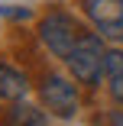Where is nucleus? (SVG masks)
I'll return each mask as SVG.
<instances>
[{"label":"nucleus","mask_w":123,"mask_h":126,"mask_svg":"<svg viewBox=\"0 0 123 126\" xmlns=\"http://www.w3.org/2000/svg\"><path fill=\"white\" fill-rule=\"evenodd\" d=\"M107 52H110V48L104 45V39L97 36V32H84L78 39V45L71 48V55L65 58L71 78L81 81V84H97L104 65H107Z\"/></svg>","instance_id":"1"},{"label":"nucleus","mask_w":123,"mask_h":126,"mask_svg":"<svg viewBox=\"0 0 123 126\" xmlns=\"http://www.w3.org/2000/svg\"><path fill=\"white\" fill-rule=\"evenodd\" d=\"M7 120H10V126H45V110L26 104V100H13Z\"/></svg>","instance_id":"7"},{"label":"nucleus","mask_w":123,"mask_h":126,"mask_svg":"<svg viewBox=\"0 0 123 126\" xmlns=\"http://www.w3.org/2000/svg\"><path fill=\"white\" fill-rule=\"evenodd\" d=\"M113 123H117V126H123V113H120V116H113Z\"/></svg>","instance_id":"8"},{"label":"nucleus","mask_w":123,"mask_h":126,"mask_svg":"<svg viewBox=\"0 0 123 126\" xmlns=\"http://www.w3.org/2000/svg\"><path fill=\"white\" fill-rule=\"evenodd\" d=\"M81 36H84V26H81L71 13H65V10H52V13L39 23V39H42V45H45L55 58H62V62L71 55V48L78 45Z\"/></svg>","instance_id":"2"},{"label":"nucleus","mask_w":123,"mask_h":126,"mask_svg":"<svg viewBox=\"0 0 123 126\" xmlns=\"http://www.w3.org/2000/svg\"><path fill=\"white\" fill-rule=\"evenodd\" d=\"M104 78H107V91L117 104H123V48H110L107 52V65H104Z\"/></svg>","instance_id":"6"},{"label":"nucleus","mask_w":123,"mask_h":126,"mask_svg":"<svg viewBox=\"0 0 123 126\" xmlns=\"http://www.w3.org/2000/svg\"><path fill=\"white\" fill-rule=\"evenodd\" d=\"M81 10L101 36L123 39V0H81Z\"/></svg>","instance_id":"4"},{"label":"nucleus","mask_w":123,"mask_h":126,"mask_svg":"<svg viewBox=\"0 0 123 126\" xmlns=\"http://www.w3.org/2000/svg\"><path fill=\"white\" fill-rule=\"evenodd\" d=\"M29 91V81L19 68H13L10 62L0 58V100H23Z\"/></svg>","instance_id":"5"},{"label":"nucleus","mask_w":123,"mask_h":126,"mask_svg":"<svg viewBox=\"0 0 123 126\" xmlns=\"http://www.w3.org/2000/svg\"><path fill=\"white\" fill-rule=\"evenodd\" d=\"M39 100L42 107L52 113V116H75L78 107H81V97H78V87L71 78H65V74H45L42 84H39Z\"/></svg>","instance_id":"3"}]
</instances>
